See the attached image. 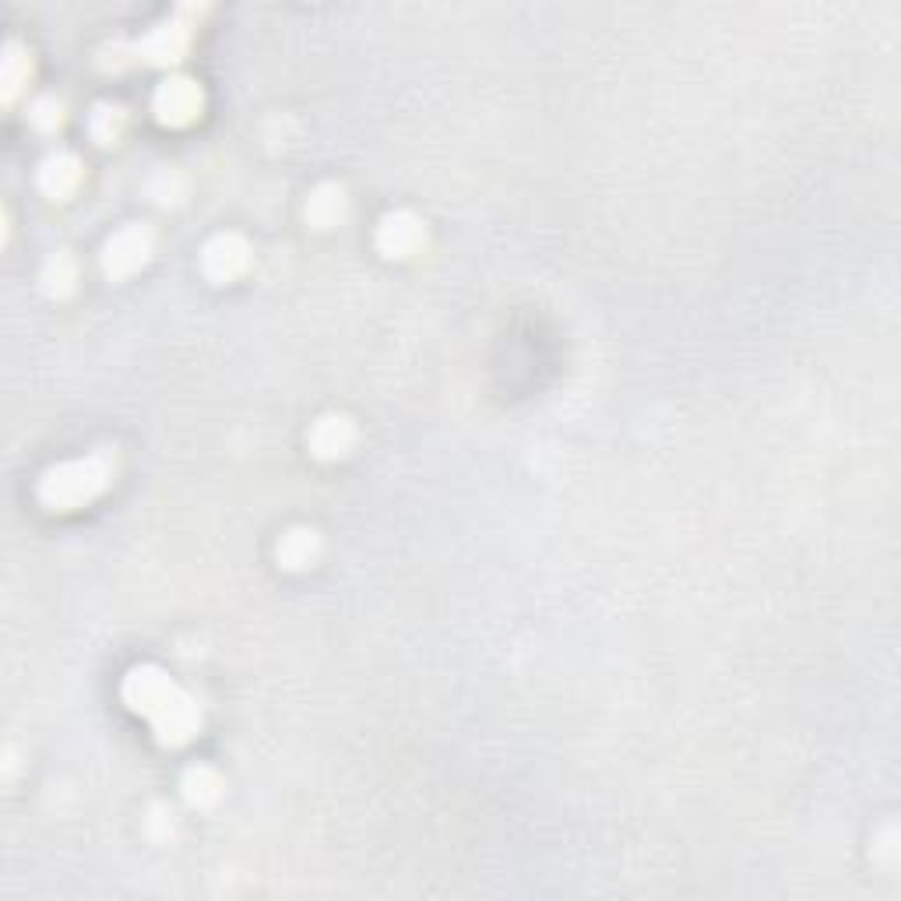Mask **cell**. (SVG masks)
I'll return each mask as SVG.
<instances>
[{
  "label": "cell",
  "instance_id": "6da1fadb",
  "mask_svg": "<svg viewBox=\"0 0 901 901\" xmlns=\"http://www.w3.org/2000/svg\"><path fill=\"white\" fill-rule=\"evenodd\" d=\"M124 697L137 715L152 718V726L166 747L187 744V739L202 729V711H197V705L155 666L134 669L124 679Z\"/></svg>",
  "mask_w": 901,
  "mask_h": 901
},
{
  "label": "cell",
  "instance_id": "7a4b0ae2",
  "mask_svg": "<svg viewBox=\"0 0 901 901\" xmlns=\"http://www.w3.org/2000/svg\"><path fill=\"white\" fill-rule=\"evenodd\" d=\"M116 462L110 454H89L78 462L57 465L39 479V500L50 511H78L110 487Z\"/></svg>",
  "mask_w": 901,
  "mask_h": 901
},
{
  "label": "cell",
  "instance_id": "3957f363",
  "mask_svg": "<svg viewBox=\"0 0 901 901\" xmlns=\"http://www.w3.org/2000/svg\"><path fill=\"white\" fill-rule=\"evenodd\" d=\"M202 106H205V95L191 78H166L155 92V116H158V124H166V127L194 124V120L202 116Z\"/></svg>",
  "mask_w": 901,
  "mask_h": 901
},
{
  "label": "cell",
  "instance_id": "277c9868",
  "mask_svg": "<svg viewBox=\"0 0 901 901\" xmlns=\"http://www.w3.org/2000/svg\"><path fill=\"white\" fill-rule=\"evenodd\" d=\"M152 247H155V239L145 226H127V229L113 233V239L106 244V257H103L106 275L110 278L134 275L152 257Z\"/></svg>",
  "mask_w": 901,
  "mask_h": 901
},
{
  "label": "cell",
  "instance_id": "5b68a950",
  "mask_svg": "<svg viewBox=\"0 0 901 901\" xmlns=\"http://www.w3.org/2000/svg\"><path fill=\"white\" fill-rule=\"evenodd\" d=\"M377 247L385 257L406 262V257L427 247V226L419 223L412 212H391V215H385V223H380V229H377Z\"/></svg>",
  "mask_w": 901,
  "mask_h": 901
},
{
  "label": "cell",
  "instance_id": "8992f818",
  "mask_svg": "<svg viewBox=\"0 0 901 901\" xmlns=\"http://www.w3.org/2000/svg\"><path fill=\"white\" fill-rule=\"evenodd\" d=\"M202 268L212 283H233L250 268V247L236 233L215 236L202 254Z\"/></svg>",
  "mask_w": 901,
  "mask_h": 901
},
{
  "label": "cell",
  "instance_id": "52a82bcc",
  "mask_svg": "<svg viewBox=\"0 0 901 901\" xmlns=\"http://www.w3.org/2000/svg\"><path fill=\"white\" fill-rule=\"evenodd\" d=\"M356 444V427L346 416H325L310 430V451L317 458H342Z\"/></svg>",
  "mask_w": 901,
  "mask_h": 901
},
{
  "label": "cell",
  "instance_id": "ba28073f",
  "mask_svg": "<svg viewBox=\"0 0 901 901\" xmlns=\"http://www.w3.org/2000/svg\"><path fill=\"white\" fill-rule=\"evenodd\" d=\"M78 184H82V163H78L74 155H50L43 170H39V187H43L47 197H53V202H68V197L78 191Z\"/></svg>",
  "mask_w": 901,
  "mask_h": 901
},
{
  "label": "cell",
  "instance_id": "9c48e42d",
  "mask_svg": "<svg viewBox=\"0 0 901 901\" xmlns=\"http://www.w3.org/2000/svg\"><path fill=\"white\" fill-rule=\"evenodd\" d=\"M349 212V197L346 191L338 187V184H325V187H317L310 194V202H307V223L317 226V229H331L338 226L346 218Z\"/></svg>",
  "mask_w": 901,
  "mask_h": 901
},
{
  "label": "cell",
  "instance_id": "30bf717a",
  "mask_svg": "<svg viewBox=\"0 0 901 901\" xmlns=\"http://www.w3.org/2000/svg\"><path fill=\"white\" fill-rule=\"evenodd\" d=\"M191 43V32L184 25H163L145 39V60L152 64H176Z\"/></svg>",
  "mask_w": 901,
  "mask_h": 901
},
{
  "label": "cell",
  "instance_id": "8fae6325",
  "mask_svg": "<svg viewBox=\"0 0 901 901\" xmlns=\"http://www.w3.org/2000/svg\"><path fill=\"white\" fill-rule=\"evenodd\" d=\"M320 553V539L317 532L310 529H293L283 535V543H278V564H286L289 571H299V567H307L314 564Z\"/></svg>",
  "mask_w": 901,
  "mask_h": 901
},
{
  "label": "cell",
  "instance_id": "7c38bea8",
  "mask_svg": "<svg viewBox=\"0 0 901 901\" xmlns=\"http://www.w3.org/2000/svg\"><path fill=\"white\" fill-rule=\"evenodd\" d=\"M184 792L194 807H212L218 796H223V778L212 768H191L184 778Z\"/></svg>",
  "mask_w": 901,
  "mask_h": 901
},
{
  "label": "cell",
  "instance_id": "4fadbf2b",
  "mask_svg": "<svg viewBox=\"0 0 901 901\" xmlns=\"http://www.w3.org/2000/svg\"><path fill=\"white\" fill-rule=\"evenodd\" d=\"M74 283H78V265H74V257L68 254V250H60L53 262L43 268V289L50 293V296H64V293H71L74 289Z\"/></svg>",
  "mask_w": 901,
  "mask_h": 901
},
{
  "label": "cell",
  "instance_id": "5bb4252c",
  "mask_svg": "<svg viewBox=\"0 0 901 901\" xmlns=\"http://www.w3.org/2000/svg\"><path fill=\"white\" fill-rule=\"evenodd\" d=\"M127 131V116L124 110H116V106H99L95 116H92V134H95V142L99 145H116L120 137H124Z\"/></svg>",
  "mask_w": 901,
  "mask_h": 901
},
{
  "label": "cell",
  "instance_id": "9a60e30c",
  "mask_svg": "<svg viewBox=\"0 0 901 901\" xmlns=\"http://www.w3.org/2000/svg\"><path fill=\"white\" fill-rule=\"evenodd\" d=\"M29 78V57L11 47L8 50V71H4V85H8V99H14V92L22 89V82Z\"/></svg>",
  "mask_w": 901,
  "mask_h": 901
},
{
  "label": "cell",
  "instance_id": "2e32d148",
  "mask_svg": "<svg viewBox=\"0 0 901 901\" xmlns=\"http://www.w3.org/2000/svg\"><path fill=\"white\" fill-rule=\"evenodd\" d=\"M32 124L39 131H57L60 124H64V106H60L57 99H43V103L32 110Z\"/></svg>",
  "mask_w": 901,
  "mask_h": 901
}]
</instances>
